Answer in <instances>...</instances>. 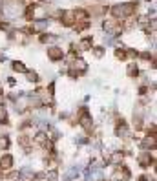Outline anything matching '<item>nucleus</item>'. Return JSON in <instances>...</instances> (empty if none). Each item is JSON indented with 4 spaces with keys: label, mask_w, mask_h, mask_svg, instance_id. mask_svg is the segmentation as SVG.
Here are the masks:
<instances>
[{
    "label": "nucleus",
    "mask_w": 157,
    "mask_h": 181,
    "mask_svg": "<svg viewBox=\"0 0 157 181\" xmlns=\"http://www.w3.org/2000/svg\"><path fill=\"white\" fill-rule=\"evenodd\" d=\"M135 11V4H122V6H115L111 9V15L115 18H126Z\"/></svg>",
    "instance_id": "obj_1"
},
{
    "label": "nucleus",
    "mask_w": 157,
    "mask_h": 181,
    "mask_svg": "<svg viewBox=\"0 0 157 181\" xmlns=\"http://www.w3.org/2000/svg\"><path fill=\"white\" fill-rule=\"evenodd\" d=\"M11 165H13V157H11L9 154H6V155L0 157V168H2V170L11 168Z\"/></svg>",
    "instance_id": "obj_2"
},
{
    "label": "nucleus",
    "mask_w": 157,
    "mask_h": 181,
    "mask_svg": "<svg viewBox=\"0 0 157 181\" xmlns=\"http://www.w3.org/2000/svg\"><path fill=\"white\" fill-rule=\"evenodd\" d=\"M48 55H50L51 60H60V59L64 57V53H62L60 48H50V50H48Z\"/></svg>",
    "instance_id": "obj_3"
},
{
    "label": "nucleus",
    "mask_w": 157,
    "mask_h": 181,
    "mask_svg": "<svg viewBox=\"0 0 157 181\" xmlns=\"http://www.w3.org/2000/svg\"><path fill=\"white\" fill-rule=\"evenodd\" d=\"M139 163H141V167L146 168V167H150V165L153 163V159H152V155H150V154H143V155L139 157Z\"/></svg>",
    "instance_id": "obj_4"
},
{
    "label": "nucleus",
    "mask_w": 157,
    "mask_h": 181,
    "mask_svg": "<svg viewBox=\"0 0 157 181\" xmlns=\"http://www.w3.org/2000/svg\"><path fill=\"white\" fill-rule=\"evenodd\" d=\"M80 46H82L84 50H89V48H92V38H82Z\"/></svg>",
    "instance_id": "obj_5"
},
{
    "label": "nucleus",
    "mask_w": 157,
    "mask_h": 181,
    "mask_svg": "<svg viewBox=\"0 0 157 181\" xmlns=\"http://www.w3.org/2000/svg\"><path fill=\"white\" fill-rule=\"evenodd\" d=\"M13 68H15V72H26V68L22 62H13Z\"/></svg>",
    "instance_id": "obj_6"
},
{
    "label": "nucleus",
    "mask_w": 157,
    "mask_h": 181,
    "mask_svg": "<svg viewBox=\"0 0 157 181\" xmlns=\"http://www.w3.org/2000/svg\"><path fill=\"white\" fill-rule=\"evenodd\" d=\"M128 70H130V72H128L130 75H137V66H130Z\"/></svg>",
    "instance_id": "obj_7"
}]
</instances>
